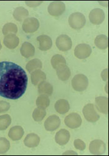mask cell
I'll use <instances>...</instances> for the list:
<instances>
[{
    "label": "cell",
    "instance_id": "1",
    "mask_svg": "<svg viewBox=\"0 0 109 156\" xmlns=\"http://www.w3.org/2000/svg\"><path fill=\"white\" fill-rule=\"evenodd\" d=\"M28 78L19 65L9 61L0 62V96L15 100L24 93Z\"/></svg>",
    "mask_w": 109,
    "mask_h": 156
},
{
    "label": "cell",
    "instance_id": "2",
    "mask_svg": "<svg viewBox=\"0 0 109 156\" xmlns=\"http://www.w3.org/2000/svg\"><path fill=\"white\" fill-rule=\"evenodd\" d=\"M89 85V80L86 76L83 74L76 75L72 80V86L73 89L79 92L85 90Z\"/></svg>",
    "mask_w": 109,
    "mask_h": 156
},
{
    "label": "cell",
    "instance_id": "3",
    "mask_svg": "<svg viewBox=\"0 0 109 156\" xmlns=\"http://www.w3.org/2000/svg\"><path fill=\"white\" fill-rule=\"evenodd\" d=\"M86 23L85 16L79 12H76L71 14L69 18V24L70 27L75 30L83 28Z\"/></svg>",
    "mask_w": 109,
    "mask_h": 156
},
{
    "label": "cell",
    "instance_id": "4",
    "mask_svg": "<svg viewBox=\"0 0 109 156\" xmlns=\"http://www.w3.org/2000/svg\"><path fill=\"white\" fill-rule=\"evenodd\" d=\"M85 119L90 122H95L100 119V115L96 111L93 104H87L83 110Z\"/></svg>",
    "mask_w": 109,
    "mask_h": 156
},
{
    "label": "cell",
    "instance_id": "5",
    "mask_svg": "<svg viewBox=\"0 0 109 156\" xmlns=\"http://www.w3.org/2000/svg\"><path fill=\"white\" fill-rule=\"evenodd\" d=\"M47 10L50 15L55 17L59 16L64 12L65 10V5L62 2H52L49 4Z\"/></svg>",
    "mask_w": 109,
    "mask_h": 156
},
{
    "label": "cell",
    "instance_id": "6",
    "mask_svg": "<svg viewBox=\"0 0 109 156\" xmlns=\"http://www.w3.org/2000/svg\"><path fill=\"white\" fill-rule=\"evenodd\" d=\"M58 48L61 51H67L71 49L72 42L71 38L65 34H62L58 37L56 41Z\"/></svg>",
    "mask_w": 109,
    "mask_h": 156
},
{
    "label": "cell",
    "instance_id": "7",
    "mask_svg": "<svg viewBox=\"0 0 109 156\" xmlns=\"http://www.w3.org/2000/svg\"><path fill=\"white\" fill-rule=\"evenodd\" d=\"M92 51V48L89 44H79L74 49V55L80 59H84L90 56Z\"/></svg>",
    "mask_w": 109,
    "mask_h": 156
},
{
    "label": "cell",
    "instance_id": "8",
    "mask_svg": "<svg viewBox=\"0 0 109 156\" xmlns=\"http://www.w3.org/2000/svg\"><path fill=\"white\" fill-rule=\"evenodd\" d=\"M64 122L68 127L71 129H76L81 126L83 120L79 114L72 112L65 117Z\"/></svg>",
    "mask_w": 109,
    "mask_h": 156
},
{
    "label": "cell",
    "instance_id": "9",
    "mask_svg": "<svg viewBox=\"0 0 109 156\" xmlns=\"http://www.w3.org/2000/svg\"><path fill=\"white\" fill-rule=\"evenodd\" d=\"M23 30L26 33H33L36 32L39 28V22L37 18H26L23 24Z\"/></svg>",
    "mask_w": 109,
    "mask_h": 156
},
{
    "label": "cell",
    "instance_id": "10",
    "mask_svg": "<svg viewBox=\"0 0 109 156\" xmlns=\"http://www.w3.org/2000/svg\"><path fill=\"white\" fill-rule=\"evenodd\" d=\"M106 151L105 143L99 139L92 140L89 145V151L93 155H102Z\"/></svg>",
    "mask_w": 109,
    "mask_h": 156
},
{
    "label": "cell",
    "instance_id": "11",
    "mask_svg": "<svg viewBox=\"0 0 109 156\" xmlns=\"http://www.w3.org/2000/svg\"><path fill=\"white\" fill-rule=\"evenodd\" d=\"M89 20L93 24H100L105 20V15L104 11L100 8H95L89 13Z\"/></svg>",
    "mask_w": 109,
    "mask_h": 156
},
{
    "label": "cell",
    "instance_id": "12",
    "mask_svg": "<svg viewBox=\"0 0 109 156\" xmlns=\"http://www.w3.org/2000/svg\"><path fill=\"white\" fill-rule=\"evenodd\" d=\"M61 125V120L56 115H52L46 120L44 127L46 131L52 132L58 129Z\"/></svg>",
    "mask_w": 109,
    "mask_h": 156
},
{
    "label": "cell",
    "instance_id": "13",
    "mask_svg": "<svg viewBox=\"0 0 109 156\" xmlns=\"http://www.w3.org/2000/svg\"><path fill=\"white\" fill-rule=\"evenodd\" d=\"M71 135L69 132L66 129H62L59 131L55 136V140L57 144L60 146H64L69 141Z\"/></svg>",
    "mask_w": 109,
    "mask_h": 156
},
{
    "label": "cell",
    "instance_id": "14",
    "mask_svg": "<svg viewBox=\"0 0 109 156\" xmlns=\"http://www.w3.org/2000/svg\"><path fill=\"white\" fill-rule=\"evenodd\" d=\"M3 43L6 48L13 49L19 45V39L16 34H9L5 36Z\"/></svg>",
    "mask_w": 109,
    "mask_h": 156
},
{
    "label": "cell",
    "instance_id": "15",
    "mask_svg": "<svg viewBox=\"0 0 109 156\" xmlns=\"http://www.w3.org/2000/svg\"><path fill=\"white\" fill-rule=\"evenodd\" d=\"M37 41L39 42V48L41 51H47L50 49L52 46V41L51 38L47 35H40L37 37Z\"/></svg>",
    "mask_w": 109,
    "mask_h": 156
},
{
    "label": "cell",
    "instance_id": "16",
    "mask_svg": "<svg viewBox=\"0 0 109 156\" xmlns=\"http://www.w3.org/2000/svg\"><path fill=\"white\" fill-rule=\"evenodd\" d=\"M108 99L107 97L100 96L95 98V106L97 110L103 114H108Z\"/></svg>",
    "mask_w": 109,
    "mask_h": 156
},
{
    "label": "cell",
    "instance_id": "17",
    "mask_svg": "<svg viewBox=\"0 0 109 156\" xmlns=\"http://www.w3.org/2000/svg\"><path fill=\"white\" fill-rule=\"evenodd\" d=\"M21 55L26 58H29L33 57L35 54V48L32 44L29 42H24L20 49Z\"/></svg>",
    "mask_w": 109,
    "mask_h": 156
},
{
    "label": "cell",
    "instance_id": "18",
    "mask_svg": "<svg viewBox=\"0 0 109 156\" xmlns=\"http://www.w3.org/2000/svg\"><path fill=\"white\" fill-rule=\"evenodd\" d=\"M24 134V129L19 126H14L10 129L8 133L9 137L14 141L20 140Z\"/></svg>",
    "mask_w": 109,
    "mask_h": 156
},
{
    "label": "cell",
    "instance_id": "19",
    "mask_svg": "<svg viewBox=\"0 0 109 156\" xmlns=\"http://www.w3.org/2000/svg\"><path fill=\"white\" fill-rule=\"evenodd\" d=\"M40 142V137L34 133H31L27 135L24 140V145L30 148L37 147Z\"/></svg>",
    "mask_w": 109,
    "mask_h": 156
},
{
    "label": "cell",
    "instance_id": "20",
    "mask_svg": "<svg viewBox=\"0 0 109 156\" xmlns=\"http://www.w3.org/2000/svg\"><path fill=\"white\" fill-rule=\"evenodd\" d=\"M56 69L57 75L60 80L65 81L69 79L71 76V70L66 64H62Z\"/></svg>",
    "mask_w": 109,
    "mask_h": 156
},
{
    "label": "cell",
    "instance_id": "21",
    "mask_svg": "<svg viewBox=\"0 0 109 156\" xmlns=\"http://www.w3.org/2000/svg\"><path fill=\"white\" fill-rule=\"evenodd\" d=\"M31 79L33 84L37 86L46 80V74L41 70L37 69L31 73Z\"/></svg>",
    "mask_w": 109,
    "mask_h": 156
},
{
    "label": "cell",
    "instance_id": "22",
    "mask_svg": "<svg viewBox=\"0 0 109 156\" xmlns=\"http://www.w3.org/2000/svg\"><path fill=\"white\" fill-rule=\"evenodd\" d=\"M54 108H55L56 111L61 114H64L67 113L70 109V105L69 103L65 99H59L58 100L54 105Z\"/></svg>",
    "mask_w": 109,
    "mask_h": 156
},
{
    "label": "cell",
    "instance_id": "23",
    "mask_svg": "<svg viewBox=\"0 0 109 156\" xmlns=\"http://www.w3.org/2000/svg\"><path fill=\"white\" fill-rule=\"evenodd\" d=\"M12 15L16 20L21 22L28 18L29 16V11L24 7H17L14 10Z\"/></svg>",
    "mask_w": 109,
    "mask_h": 156
},
{
    "label": "cell",
    "instance_id": "24",
    "mask_svg": "<svg viewBox=\"0 0 109 156\" xmlns=\"http://www.w3.org/2000/svg\"><path fill=\"white\" fill-rule=\"evenodd\" d=\"M38 93L40 94L51 96L53 93V86L47 81H43L38 84Z\"/></svg>",
    "mask_w": 109,
    "mask_h": 156
},
{
    "label": "cell",
    "instance_id": "25",
    "mask_svg": "<svg viewBox=\"0 0 109 156\" xmlns=\"http://www.w3.org/2000/svg\"><path fill=\"white\" fill-rule=\"evenodd\" d=\"M43 68V63L40 59H33L31 61H30L28 63H27L26 68V70L29 73H32L36 70L40 69Z\"/></svg>",
    "mask_w": 109,
    "mask_h": 156
},
{
    "label": "cell",
    "instance_id": "26",
    "mask_svg": "<svg viewBox=\"0 0 109 156\" xmlns=\"http://www.w3.org/2000/svg\"><path fill=\"white\" fill-rule=\"evenodd\" d=\"M95 44L100 49H105L108 46V37L104 34L97 36L95 39Z\"/></svg>",
    "mask_w": 109,
    "mask_h": 156
},
{
    "label": "cell",
    "instance_id": "27",
    "mask_svg": "<svg viewBox=\"0 0 109 156\" xmlns=\"http://www.w3.org/2000/svg\"><path fill=\"white\" fill-rule=\"evenodd\" d=\"M50 105V99L48 96L45 94L40 95L36 99V106L37 108L46 109Z\"/></svg>",
    "mask_w": 109,
    "mask_h": 156
},
{
    "label": "cell",
    "instance_id": "28",
    "mask_svg": "<svg viewBox=\"0 0 109 156\" xmlns=\"http://www.w3.org/2000/svg\"><path fill=\"white\" fill-rule=\"evenodd\" d=\"M2 31L3 34L5 36L9 34H16L18 33V27L14 23H8L4 25Z\"/></svg>",
    "mask_w": 109,
    "mask_h": 156
},
{
    "label": "cell",
    "instance_id": "29",
    "mask_svg": "<svg viewBox=\"0 0 109 156\" xmlns=\"http://www.w3.org/2000/svg\"><path fill=\"white\" fill-rule=\"evenodd\" d=\"M51 62L54 69H56L62 64H66L65 59L61 55H56L53 56Z\"/></svg>",
    "mask_w": 109,
    "mask_h": 156
},
{
    "label": "cell",
    "instance_id": "30",
    "mask_svg": "<svg viewBox=\"0 0 109 156\" xmlns=\"http://www.w3.org/2000/svg\"><path fill=\"white\" fill-rule=\"evenodd\" d=\"M11 118L9 115H0V131H5L11 124Z\"/></svg>",
    "mask_w": 109,
    "mask_h": 156
},
{
    "label": "cell",
    "instance_id": "31",
    "mask_svg": "<svg viewBox=\"0 0 109 156\" xmlns=\"http://www.w3.org/2000/svg\"><path fill=\"white\" fill-rule=\"evenodd\" d=\"M46 115V109H43L39 108H36L33 113V118L36 122H40L43 120Z\"/></svg>",
    "mask_w": 109,
    "mask_h": 156
},
{
    "label": "cell",
    "instance_id": "32",
    "mask_svg": "<svg viewBox=\"0 0 109 156\" xmlns=\"http://www.w3.org/2000/svg\"><path fill=\"white\" fill-rule=\"evenodd\" d=\"M10 142L7 139L0 137V154L6 153L10 149Z\"/></svg>",
    "mask_w": 109,
    "mask_h": 156
},
{
    "label": "cell",
    "instance_id": "33",
    "mask_svg": "<svg viewBox=\"0 0 109 156\" xmlns=\"http://www.w3.org/2000/svg\"><path fill=\"white\" fill-rule=\"evenodd\" d=\"M74 145L76 149L80 151H84L86 148L85 142L80 139H76L74 142Z\"/></svg>",
    "mask_w": 109,
    "mask_h": 156
},
{
    "label": "cell",
    "instance_id": "34",
    "mask_svg": "<svg viewBox=\"0 0 109 156\" xmlns=\"http://www.w3.org/2000/svg\"><path fill=\"white\" fill-rule=\"evenodd\" d=\"M10 108V105L8 102L0 101V113L7 112Z\"/></svg>",
    "mask_w": 109,
    "mask_h": 156
},
{
    "label": "cell",
    "instance_id": "35",
    "mask_svg": "<svg viewBox=\"0 0 109 156\" xmlns=\"http://www.w3.org/2000/svg\"><path fill=\"white\" fill-rule=\"evenodd\" d=\"M43 2H40V1H28L25 2L26 4L28 5L29 7L31 8H35L37 6H39L40 4H42Z\"/></svg>",
    "mask_w": 109,
    "mask_h": 156
},
{
    "label": "cell",
    "instance_id": "36",
    "mask_svg": "<svg viewBox=\"0 0 109 156\" xmlns=\"http://www.w3.org/2000/svg\"><path fill=\"white\" fill-rule=\"evenodd\" d=\"M101 77L102 78V80L104 81H108V69H105L104 70H103V71L101 73Z\"/></svg>",
    "mask_w": 109,
    "mask_h": 156
},
{
    "label": "cell",
    "instance_id": "37",
    "mask_svg": "<svg viewBox=\"0 0 109 156\" xmlns=\"http://www.w3.org/2000/svg\"><path fill=\"white\" fill-rule=\"evenodd\" d=\"M78 154L73 151H67L63 153V155H77Z\"/></svg>",
    "mask_w": 109,
    "mask_h": 156
},
{
    "label": "cell",
    "instance_id": "38",
    "mask_svg": "<svg viewBox=\"0 0 109 156\" xmlns=\"http://www.w3.org/2000/svg\"><path fill=\"white\" fill-rule=\"evenodd\" d=\"M99 3L104 6H105V7L108 6V2H99Z\"/></svg>",
    "mask_w": 109,
    "mask_h": 156
},
{
    "label": "cell",
    "instance_id": "39",
    "mask_svg": "<svg viewBox=\"0 0 109 156\" xmlns=\"http://www.w3.org/2000/svg\"><path fill=\"white\" fill-rule=\"evenodd\" d=\"M105 90H106V93H108V83H107V84H106V89H105Z\"/></svg>",
    "mask_w": 109,
    "mask_h": 156
},
{
    "label": "cell",
    "instance_id": "40",
    "mask_svg": "<svg viewBox=\"0 0 109 156\" xmlns=\"http://www.w3.org/2000/svg\"><path fill=\"white\" fill-rule=\"evenodd\" d=\"M2 45L1 44V41H0V50L2 49Z\"/></svg>",
    "mask_w": 109,
    "mask_h": 156
}]
</instances>
